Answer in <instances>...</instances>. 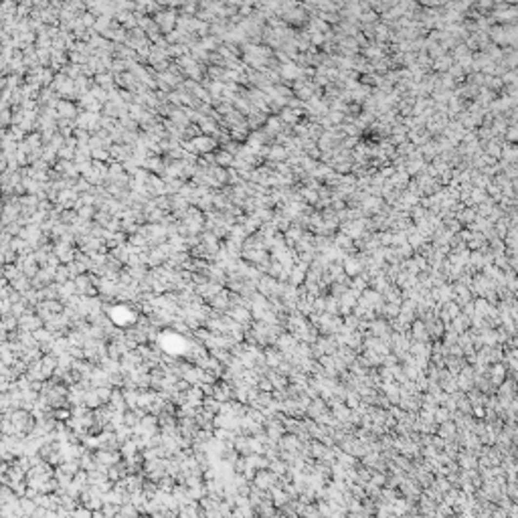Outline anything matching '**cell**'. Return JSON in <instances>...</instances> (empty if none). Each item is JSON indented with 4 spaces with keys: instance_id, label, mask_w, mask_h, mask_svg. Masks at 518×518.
Returning a JSON list of instances; mask_svg holds the SVG:
<instances>
[{
    "instance_id": "cell-2",
    "label": "cell",
    "mask_w": 518,
    "mask_h": 518,
    "mask_svg": "<svg viewBox=\"0 0 518 518\" xmlns=\"http://www.w3.org/2000/svg\"><path fill=\"white\" fill-rule=\"evenodd\" d=\"M223 288H225V285H221V283H217V281H211V279H209V281H204V283L197 285V294L204 299V302L209 304L211 299H213L217 294H219Z\"/></svg>"
},
{
    "instance_id": "cell-3",
    "label": "cell",
    "mask_w": 518,
    "mask_h": 518,
    "mask_svg": "<svg viewBox=\"0 0 518 518\" xmlns=\"http://www.w3.org/2000/svg\"><path fill=\"white\" fill-rule=\"evenodd\" d=\"M213 397H215V399H219L221 403L235 399V397H233V383H227V380L221 379V383H215Z\"/></svg>"
},
{
    "instance_id": "cell-6",
    "label": "cell",
    "mask_w": 518,
    "mask_h": 518,
    "mask_svg": "<svg viewBox=\"0 0 518 518\" xmlns=\"http://www.w3.org/2000/svg\"><path fill=\"white\" fill-rule=\"evenodd\" d=\"M120 452H121V456H124V458H132V456H136V454L140 452V447H138V443H136V439L132 438V439H128V441L121 443Z\"/></svg>"
},
{
    "instance_id": "cell-5",
    "label": "cell",
    "mask_w": 518,
    "mask_h": 518,
    "mask_svg": "<svg viewBox=\"0 0 518 518\" xmlns=\"http://www.w3.org/2000/svg\"><path fill=\"white\" fill-rule=\"evenodd\" d=\"M83 403H85L89 409H98L100 405H103V401H101L100 393H98V389H95V387H91V389L85 391V399H83Z\"/></svg>"
},
{
    "instance_id": "cell-8",
    "label": "cell",
    "mask_w": 518,
    "mask_h": 518,
    "mask_svg": "<svg viewBox=\"0 0 518 518\" xmlns=\"http://www.w3.org/2000/svg\"><path fill=\"white\" fill-rule=\"evenodd\" d=\"M279 360H281V359H279V352H276L274 348H267V350H265V362H267V366H274V364L278 366Z\"/></svg>"
},
{
    "instance_id": "cell-9",
    "label": "cell",
    "mask_w": 518,
    "mask_h": 518,
    "mask_svg": "<svg viewBox=\"0 0 518 518\" xmlns=\"http://www.w3.org/2000/svg\"><path fill=\"white\" fill-rule=\"evenodd\" d=\"M283 468H285V466H283L281 461H269V470H271V472H276L278 476L283 474Z\"/></svg>"
},
{
    "instance_id": "cell-4",
    "label": "cell",
    "mask_w": 518,
    "mask_h": 518,
    "mask_svg": "<svg viewBox=\"0 0 518 518\" xmlns=\"http://www.w3.org/2000/svg\"><path fill=\"white\" fill-rule=\"evenodd\" d=\"M89 380H91L93 387H107V385L112 387V383H110V373H107L101 364H95V369H93Z\"/></svg>"
},
{
    "instance_id": "cell-1",
    "label": "cell",
    "mask_w": 518,
    "mask_h": 518,
    "mask_svg": "<svg viewBox=\"0 0 518 518\" xmlns=\"http://www.w3.org/2000/svg\"><path fill=\"white\" fill-rule=\"evenodd\" d=\"M276 482H278V474L271 472V470H265V468L257 470L255 478H253V486L261 488V490H271Z\"/></svg>"
},
{
    "instance_id": "cell-7",
    "label": "cell",
    "mask_w": 518,
    "mask_h": 518,
    "mask_svg": "<svg viewBox=\"0 0 518 518\" xmlns=\"http://www.w3.org/2000/svg\"><path fill=\"white\" fill-rule=\"evenodd\" d=\"M138 514H142V512H140L138 506H136V504H132V502L121 504V506H120V512H118V516H138Z\"/></svg>"
}]
</instances>
